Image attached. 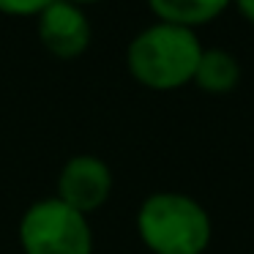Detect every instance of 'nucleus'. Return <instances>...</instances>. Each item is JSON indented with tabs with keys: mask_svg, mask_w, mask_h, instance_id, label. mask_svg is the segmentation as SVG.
Returning <instances> with one entry per match:
<instances>
[{
	"mask_svg": "<svg viewBox=\"0 0 254 254\" xmlns=\"http://www.w3.org/2000/svg\"><path fill=\"white\" fill-rule=\"evenodd\" d=\"M134 227L148 254H205L213 241L210 213L183 191H153L139 202Z\"/></svg>",
	"mask_w": 254,
	"mask_h": 254,
	"instance_id": "1",
	"label": "nucleus"
},
{
	"mask_svg": "<svg viewBox=\"0 0 254 254\" xmlns=\"http://www.w3.org/2000/svg\"><path fill=\"white\" fill-rule=\"evenodd\" d=\"M202 50L194 30L153 22L128 41L126 68L142 88L170 93L191 85Z\"/></svg>",
	"mask_w": 254,
	"mask_h": 254,
	"instance_id": "2",
	"label": "nucleus"
},
{
	"mask_svg": "<svg viewBox=\"0 0 254 254\" xmlns=\"http://www.w3.org/2000/svg\"><path fill=\"white\" fill-rule=\"evenodd\" d=\"M22 254H93V227L88 216L52 197L33 199L17 224Z\"/></svg>",
	"mask_w": 254,
	"mask_h": 254,
	"instance_id": "3",
	"label": "nucleus"
},
{
	"mask_svg": "<svg viewBox=\"0 0 254 254\" xmlns=\"http://www.w3.org/2000/svg\"><path fill=\"white\" fill-rule=\"evenodd\" d=\"M115 175L110 164L96 153H77L63 161L55 181V197L82 216L101 210L112 197Z\"/></svg>",
	"mask_w": 254,
	"mask_h": 254,
	"instance_id": "4",
	"label": "nucleus"
},
{
	"mask_svg": "<svg viewBox=\"0 0 254 254\" xmlns=\"http://www.w3.org/2000/svg\"><path fill=\"white\" fill-rule=\"evenodd\" d=\"M36 33L41 47L58 61H74L85 55L93 39V28L82 6H74L68 0H52L36 17Z\"/></svg>",
	"mask_w": 254,
	"mask_h": 254,
	"instance_id": "5",
	"label": "nucleus"
},
{
	"mask_svg": "<svg viewBox=\"0 0 254 254\" xmlns=\"http://www.w3.org/2000/svg\"><path fill=\"white\" fill-rule=\"evenodd\" d=\"M232 0H148V8L153 11L156 22L178 25V28L197 30L219 19Z\"/></svg>",
	"mask_w": 254,
	"mask_h": 254,
	"instance_id": "6",
	"label": "nucleus"
},
{
	"mask_svg": "<svg viewBox=\"0 0 254 254\" xmlns=\"http://www.w3.org/2000/svg\"><path fill=\"white\" fill-rule=\"evenodd\" d=\"M238 82H241V63L230 50L221 47L202 50L191 85H197L208 96H227L238 88Z\"/></svg>",
	"mask_w": 254,
	"mask_h": 254,
	"instance_id": "7",
	"label": "nucleus"
},
{
	"mask_svg": "<svg viewBox=\"0 0 254 254\" xmlns=\"http://www.w3.org/2000/svg\"><path fill=\"white\" fill-rule=\"evenodd\" d=\"M52 0H0V14L6 17H39Z\"/></svg>",
	"mask_w": 254,
	"mask_h": 254,
	"instance_id": "8",
	"label": "nucleus"
},
{
	"mask_svg": "<svg viewBox=\"0 0 254 254\" xmlns=\"http://www.w3.org/2000/svg\"><path fill=\"white\" fill-rule=\"evenodd\" d=\"M232 6L238 8V14H241L249 25H254V0H232Z\"/></svg>",
	"mask_w": 254,
	"mask_h": 254,
	"instance_id": "9",
	"label": "nucleus"
},
{
	"mask_svg": "<svg viewBox=\"0 0 254 254\" xmlns=\"http://www.w3.org/2000/svg\"><path fill=\"white\" fill-rule=\"evenodd\" d=\"M74 6H96V3H104V0H68Z\"/></svg>",
	"mask_w": 254,
	"mask_h": 254,
	"instance_id": "10",
	"label": "nucleus"
}]
</instances>
